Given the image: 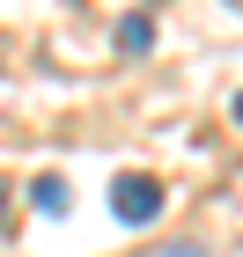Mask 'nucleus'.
<instances>
[{"mask_svg": "<svg viewBox=\"0 0 243 257\" xmlns=\"http://www.w3.org/2000/svg\"><path fill=\"white\" fill-rule=\"evenodd\" d=\"M111 213H118L125 228H147V220L162 213V184L140 177V169H118V177H111Z\"/></svg>", "mask_w": 243, "mask_h": 257, "instance_id": "obj_1", "label": "nucleus"}, {"mask_svg": "<svg viewBox=\"0 0 243 257\" xmlns=\"http://www.w3.org/2000/svg\"><path fill=\"white\" fill-rule=\"evenodd\" d=\"M147 37H155L147 15H125V22H118V52H147Z\"/></svg>", "mask_w": 243, "mask_h": 257, "instance_id": "obj_2", "label": "nucleus"}, {"mask_svg": "<svg viewBox=\"0 0 243 257\" xmlns=\"http://www.w3.org/2000/svg\"><path fill=\"white\" fill-rule=\"evenodd\" d=\"M66 198H74V191H66L59 177H44L37 191H30V206H37V213H66Z\"/></svg>", "mask_w": 243, "mask_h": 257, "instance_id": "obj_3", "label": "nucleus"}, {"mask_svg": "<svg viewBox=\"0 0 243 257\" xmlns=\"http://www.w3.org/2000/svg\"><path fill=\"white\" fill-rule=\"evenodd\" d=\"M140 257H206L199 242H155V250H140Z\"/></svg>", "mask_w": 243, "mask_h": 257, "instance_id": "obj_4", "label": "nucleus"}, {"mask_svg": "<svg viewBox=\"0 0 243 257\" xmlns=\"http://www.w3.org/2000/svg\"><path fill=\"white\" fill-rule=\"evenodd\" d=\"M0 228H8V184H0Z\"/></svg>", "mask_w": 243, "mask_h": 257, "instance_id": "obj_5", "label": "nucleus"}, {"mask_svg": "<svg viewBox=\"0 0 243 257\" xmlns=\"http://www.w3.org/2000/svg\"><path fill=\"white\" fill-rule=\"evenodd\" d=\"M228 118H236V125H243V96H236V110H228Z\"/></svg>", "mask_w": 243, "mask_h": 257, "instance_id": "obj_6", "label": "nucleus"}]
</instances>
